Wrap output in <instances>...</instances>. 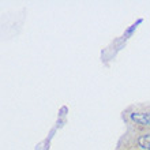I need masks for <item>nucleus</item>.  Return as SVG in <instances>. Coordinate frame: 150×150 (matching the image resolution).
Returning <instances> with one entry per match:
<instances>
[{"mask_svg":"<svg viewBox=\"0 0 150 150\" xmlns=\"http://www.w3.org/2000/svg\"><path fill=\"white\" fill-rule=\"evenodd\" d=\"M131 120L142 126L150 127V112L149 113H131Z\"/></svg>","mask_w":150,"mask_h":150,"instance_id":"obj_1","label":"nucleus"},{"mask_svg":"<svg viewBox=\"0 0 150 150\" xmlns=\"http://www.w3.org/2000/svg\"><path fill=\"white\" fill-rule=\"evenodd\" d=\"M143 22V19L142 18H139L138 21H137V22H135V23H132L130 26V28L127 29L126 32H124V34H123V37H124V38H128V37H131V34H132V33L135 32V30H137V28H138V25H141Z\"/></svg>","mask_w":150,"mask_h":150,"instance_id":"obj_2","label":"nucleus"},{"mask_svg":"<svg viewBox=\"0 0 150 150\" xmlns=\"http://www.w3.org/2000/svg\"><path fill=\"white\" fill-rule=\"evenodd\" d=\"M138 143H139V146H142L143 149L150 150V134H146V135L139 137Z\"/></svg>","mask_w":150,"mask_h":150,"instance_id":"obj_3","label":"nucleus"}]
</instances>
